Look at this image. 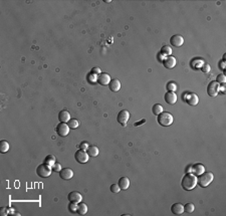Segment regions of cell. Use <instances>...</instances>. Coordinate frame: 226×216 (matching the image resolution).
Segmentation results:
<instances>
[{"mask_svg": "<svg viewBox=\"0 0 226 216\" xmlns=\"http://www.w3.org/2000/svg\"><path fill=\"white\" fill-rule=\"evenodd\" d=\"M59 177L62 180H70L74 177V171L70 168L61 169V171L59 172Z\"/></svg>", "mask_w": 226, "mask_h": 216, "instance_id": "obj_12", "label": "cell"}, {"mask_svg": "<svg viewBox=\"0 0 226 216\" xmlns=\"http://www.w3.org/2000/svg\"><path fill=\"white\" fill-rule=\"evenodd\" d=\"M119 186L122 190H127L130 187V179L127 177H122L119 180Z\"/></svg>", "mask_w": 226, "mask_h": 216, "instance_id": "obj_20", "label": "cell"}, {"mask_svg": "<svg viewBox=\"0 0 226 216\" xmlns=\"http://www.w3.org/2000/svg\"><path fill=\"white\" fill-rule=\"evenodd\" d=\"M77 212L80 215H84L87 212V205L84 202H80L77 203Z\"/></svg>", "mask_w": 226, "mask_h": 216, "instance_id": "obj_21", "label": "cell"}, {"mask_svg": "<svg viewBox=\"0 0 226 216\" xmlns=\"http://www.w3.org/2000/svg\"><path fill=\"white\" fill-rule=\"evenodd\" d=\"M109 87H110V90H111L112 92L117 93L121 89V81L119 80H117V79L112 80L111 81H110V83H109Z\"/></svg>", "mask_w": 226, "mask_h": 216, "instance_id": "obj_18", "label": "cell"}, {"mask_svg": "<svg viewBox=\"0 0 226 216\" xmlns=\"http://www.w3.org/2000/svg\"><path fill=\"white\" fill-rule=\"evenodd\" d=\"M90 73L93 74H96V76H99L100 74H102V71H100V68L99 67H93V68Z\"/></svg>", "mask_w": 226, "mask_h": 216, "instance_id": "obj_37", "label": "cell"}, {"mask_svg": "<svg viewBox=\"0 0 226 216\" xmlns=\"http://www.w3.org/2000/svg\"><path fill=\"white\" fill-rule=\"evenodd\" d=\"M9 143L7 142V141L3 140L1 141V143H0V152L1 153H6L9 150Z\"/></svg>", "mask_w": 226, "mask_h": 216, "instance_id": "obj_26", "label": "cell"}, {"mask_svg": "<svg viewBox=\"0 0 226 216\" xmlns=\"http://www.w3.org/2000/svg\"><path fill=\"white\" fill-rule=\"evenodd\" d=\"M220 92H221L222 93H225V84H224V83H221V84H220Z\"/></svg>", "mask_w": 226, "mask_h": 216, "instance_id": "obj_40", "label": "cell"}, {"mask_svg": "<svg viewBox=\"0 0 226 216\" xmlns=\"http://www.w3.org/2000/svg\"><path fill=\"white\" fill-rule=\"evenodd\" d=\"M172 52L173 51H172V47L170 45H164V46H162L160 54H163L166 57V56H170L172 54Z\"/></svg>", "mask_w": 226, "mask_h": 216, "instance_id": "obj_23", "label": "cell"}, {"mask_svg": "<svg viewBox=\"0 0 226 216\" xmlns=\"http://www.w3.org/2000/svg\"><path fill=\"white\" fill-rule=\"evenodd\" d=\"M200 68H201V70H202L203 73L207 74V73H209L210 70H211V67H210L209 64H207V62H204V64H202V67H201Z\"/></svg>", "mask_w": 226, "mask_h": 216, "instance_id": "obj_31", "label": "cell"}, {"mask_svg": "<svg viewBox=\"0 0 226 216\" xmlns=\"http://www.w3.org/2000/svg\"><path fill=\"white\" fill-rule=\"evenodd\" d=\"M111 191L113 193H119L121 191L120 186H119V184H113L111 186Z\"/></svg>", "mask_w": 226, "mask_h": 216, "instance_id": "obj_34", "label": "cell"}, {"mask_svg": "<svg viewBox=\"0 0 226 216\" xmlns=\"http://www.w3.org/2000/svg\"><path fill=\"white\" fill-rule=\"evenodd\" d=\"M187 173H192V165H189L186 169V174Z\"/></svg>", "mask_w": 226, "mask_h": 216, "instance_id": "obj_39", "label": "cell"}, {"mask_svg": "<svg viewBox=\"0 0 226 216\" xmlns=\"http://www.w3.org/2000/svg\"><path fill=\"white\" fill-rule=\"evenodd\" d=\"M177 89H178V87H177V83H174V81H169V83H167V90H168V92H176L177 90Z\"/></svg>", "mask_w": 226, "mask_h": 216, "instance_id": "obj_28", "label": "cell"}, {"mask_svg": "<svg viewBox=\"0 0 226 216\" xmlns=\"http://www.w3.org/2000/svg\"><path fill=\"white\" fill-rule=\"evenodd\" d=\"M51 171H52L51 166L46 165L45 163L38 165V167L36 168V173H37V175H38L39 177H42V178H47V177H49L50 174H51Z\"/></svg>", "mask_w": 226, "mask_h": 216, "instance_id": "obj_4", "label": "cell"}, {"mask_svg": "<svg viewBox=\"0 0 226 216\" xmlns=\"http://www.w3.org/2000/svg\"><path fill=\"white\" fill-rule=\"evenodd\" d=\"M185 102L187 103L188 105L190 106H196L199 102V98L196 93H187L186 95V99H185Z\"/></svg>", "mask_w": 226, "mask_h": 216, "instance_id": "obj_13", "label": "cell"}, {"mask_svg": "<svg viewBox=\"0 0 226 216\" xmlns=\"http://www.w3.org/2000/svg\"><path fill=\"white\" fill-rule=\"evenodd\" d=\"M52 170L55 171V172H61V165L59 164V163H55L54 165L52 166Z\"/></svg>", "mask_w": 226, "mask_h": 216, "instance_id": "obj_35", "label": "cell"}, {"mask_svg": "<svg viewBox=\"0 0 226 216\" xmlns=\"http://www.w3.org/2000/svg\"><path fill=\"white\" fill-rule=\"evenodd\" d=\"M157 121H158L159 125H161V126L169 127L173 124L174 118H173V116H172V114H170L169 112H162L161 114L158 115Z\"/></svg>", "mask_w": 226, "mask_h": 216, "instance_id": "obj_3", "label": "cell"}, {"mask_svg": "<svg viewBox=\"0 0 226 216\" xmlns=\"http://www.w3.org/2000/svg\"><path fill=\"white\" fill-rule=\"evenodd\" d=\"M70 128L68 127V125L67 123H59L57 126H56V133H57L58 136L65 137L70 133Z\"/></svg>", "mask_w": 226, "mask_h": 216, "instance_id": "obj_8", "label": "cell"}, {"mask_svg": "<svg viewBox=\"0 0 226 216\" xmlns=\"http://www.w3.org/2000/svg\"><path fill=\"white\" fill-rule=\"evenodd\" d=\"M171 211H172V213L175 215H180L184 212V206L182 205L181 203H175V204L172 205Z\"/></svg>", "mask_w": 226, "mask_h": 216, "instance_id": "obj_19", "label": "cell"}, {"mask_svg": "<svg viewBox=\"0 0 226 216\" xmlns=\"http://www.w3.org/2000/svg\"><path fill=\"white\" fill-rule=\"evenodd\" d=\"M205 172V167H204L203 164L201 163H197V164L192 165V173L195 175V176H199L202 173Z\"/></svg>", "mask_w": 226, "mask_h": 216, "instance_id": "obj_16", "label": "cell"}, {"mask_svg": "<svg viewBox=\"0 0 226 216\" xmlns=\"http://www.w3.org/2000/svg\"><path fill=\"white\" fill-rule=\"evenodd\" d=\"M216 81H217L218 83H226V77H225V74H218Z\"/></svg>", "mask_w": 226, "mask_h": 216, "instance_id": "obj_33", "label": "cell"}, {"mask_svg": "<svg viewBox=\"0 0 226 216\" xmlns=\"http://www.w3.org/2000/svg\"><path fill=\"white\" fill-rule=\"evenodd\" d=\"M89 147H90L89 143L86 142V141H84V142H81V143H80V148L81 150H84V151H87Z\"/></svg>", "mask_w": 226, "mask_h": 216, "instance_id": "obj_36", "label": "cell"}, {"mask_svg": "<svg viewBox=\"0 0 226 216\" xmlns=\"http://www.w3.org/2000/svg\"><path fill=\"white\" fill-rule=\"evenodd\" d=\"M67 125L70 129H77V128L80 126V122H78L77 119H70V120L67 122Z\"/></svg>", "mask_w": 226, "mask_h": 216, "instance_id": "obj_27", "label": "cell"}, {"mask_svg": "<svg viewBox=\"0 0 226 216\" xmlns=\"http://www.w3.org/2000/svg\"><path fill=\"white\" fill-rule=\"evenodd\" d=\"M77 209V203L74 202H70V205H68V210H70V213H75Z\"/></svg>", "mask_w": 226, "mask_h": 216, "instance_id": "obj_30", "label": "cell"}, {"mask_svg": "<svg viewBox=\"0 0 226 216\" xmlns=\"http://www.w3.org/2000/svg\"><path fill=\"white\" fill-rule=\"evenodd\" d=\"M129 119H130V113H129V111H127V110H122L118 114V117H117L118 123L121 124L123 127H126Z\"/></svg>", "mask_w": 226, "mask_h": 216, "instance_id": "obj_7", "label": "cell"}, {"mask_svg": "<svg viewBox=\"0 0 226 216\" xmlns=\"http://www.w3.org/2000/svg\"><path fill=\"white\" fill-rule=\"evenodd\" d=\"M194 210H195V206H194L193 203H187L184 206V211H186V213H192Z\"/></svg>", "mask_w": 226, "mask_h": 216, "instance_id": "obj_29", "label": "cell"}, {"mask_svg": "<svg viewBox=\"0 0 226 216\" xmlns=\"http://www.w3.org/2000/svg\"><path fill=\"white\" fill-rule=\"evenodd\" d=\"M181 185L184 190H193L197 185V176H195L193 173H187L182 179Z\"/></svg>", "mask_w": 226, "mask_h": 216, "instance_id": "obj_1", "label": "cell"}, {"mask_svg": "<svg viewBox=\"0 0 226 216\" xmlns=\"http://www.w3.org/2000/svg\"><path fill=\"white\" fill-rule=\"evenodd\" d=\"M218 93H220V83H218L216 80L210 81L207 87V93L210 97H216Z\"/></svg>", "mask_w": 226, "mask_h": 216, "instance_id": "obj_5", "label": "cell"}, {"mask_svg": "<svg viewBox=\"0 0 226 216\" xmlns=\"http://www.w3.org/2000/svg\"><path fill=\"white\" fill-rule=\"evenodd\" d=\"M142 123H145V120H142V121H141L140 122V123H135V126H140V124H142Z\"/></svg>", "mask_w": 226, "mask_h": 216, "instance_id": "obj_41", "label": "cell"}, {"mask_svg": "<svg viewBox=\"0 0 226 216\" xmlns=\"http://www.w3.org/2000/svg\"><path fill=\"white\" fill-rule=\"evenodd\" d=\"M97 77H98V76H96V74H93L92 73L87 74V80H89L90 83H97Z\"/></svg>", "mask_w": 226, "mask_h": 216, "instance_id": "obj_32", "label": "cell"}, {"mask_svg": "<svg viewBox=\"0 0 226 216\" xmlns=\"http://www.w3.org/2000/svg\"><path fill=\"white\" fill-rule=\"evenodd\" d=\"M177 95H176V93L174 92H168L165 93L164 96V100L165 102L167 103L168 105H174L176 104V102H177Z\"/></svg>", "mask_w": 226, "mask_h": 216, "instance_id": "obj_14", "label": "cell"}, {"mask_svg": "<svg viewBox=\"0 0 226 216\" xmlns=\"http://www.w3.org/2000/svg\"><path fill=\"white\" fill-rule=\"evenodd\" d=\"M213 179H214V176L211 172H204L197 177V184L202 188H206L212 182Z\"/></svg>", "mask_w": 226, "mask_h": 216, "instance_id": "obj_2", "label": "cell"}, {"mask_svg": "<svg viewBox=\"0 0 226 216\" xmlns=\"http://www.w3.org/2000/svg\"><path fill=\"white\" fill-rule=\"evenodd\" d=\"M152 112H153V114L155 116H158V115L161 114L162 112H164V108H163L160 104H156V105L153 106Z\"/></svg>", "mask_w": 226, "mask_h": 216, "instance_id": "obj_24", "label": "cell"}, {"mask_svg": "<svg viewBox=\"0 0 226 216\" xmlns=\"http://www.w3.org/2000/svg\"><path fill=\"white\" fill-rule=\"evenodd\" d=\"M218 65H219V67H220V70H225V61H220Z\"/></svg>", "mask_w": 226, "mask_h": 216, "instance_id": "obj_38", "label": "cell"}, {"mask_svg": "<svg viewBox=\"0 0 226 216\" xmlns=\"http://www.w3.org/2000/svg\"><path fill=\"white\" fill-rule=\"evenodd\" d=\"M89 158H90L89 154H87V152L84 151V150L80 149L74 153V159L80 163V164H84V163H87L89 161Z\"/></svg>", "mask_w": 226, "mask_h": 216, "instance_id": "obj_6", "label": "cell"}, {"mask_svg": "<svg viewBox=\"0 0 226 216\" xmlns=\"http://www.w3.org/2000/svg\"><path fill=\"white\" fill-rule=\"evenodd\" d=\"M58 120L61 123H67L70 120V114L67 110H62L58 114Z\"/></svg>", "mask_w": 226, "mask_h": 216, "instance_id": "obj_17", "label": "cell"}, {"mask_svg": "<svg viewBox=\"0 0 226 216\" xmlns=\"http://www.w3.org/2000/svg\"><path fill=\"white\" fill-rule=\"evenodd\" d=\"M163 62V65L168 68V70H171V68H174L176 64H177V61H176V58L174 57V56H166V57L164 58V61H162Z\"/></svg>", "mask_w": 226, "mask_h": 216, "instance_id": "obj_10", "label": "cell"}, {"mask_svg": "<svg viewBox=\"0 0 226 216\" xmlns=\"http://www.w3.org/2000/svg\"><path fill=\"white\" fill-rule=\"evenodd\" d=\"M44 163L46 165H49V166H51V167H52V166L56 163V159H55V157L53 155H48V156H46V157H45Z\"/></svg>", "mask_w": 226, "mask_h": 216, "instance_id": "obj_25", "label": "cell"}, {"mask_svg": "<svg viewBox=\"0 0 226 216\" xmlns=\"http://www.w3.org/2000/svg\"><path fill=\"white\" fill-rule=\"evenodd\" d=\"M87 154H89L90 157H97L99 155V148L97 146H90L87 150Z\"/></svg>", "mask_w": 226, "mask_h": 216, "instance_id": "obj_22", "label": "cell"}, {"mask_svg": "<svg viewBox=\"0 0 226 216\" xmlns=\"http://www.w3.org/2000/svg\"><path fill=\"white\" fill-rule=\"evenodd\" d=\"M170 43H171V45L175 46V47H179V46H182V45H183V43H184L183 36L180 35V34H175V35L171 36Z\"/></svg>", "mask_w": 226, "mask_h": 216, "instance_id": "obj_11", "label": "cell"}, {"mask_svg": "<svg viewBox=\"0 0 226 216\" xmlns=\"http://www.w3.org/2000/svg\"><path fill=\"white\" fill-rule=\"evenodd\" d=\"M67 198L70 202L80 203L81 202V200H83V195H81L80 192H77V191H71V192L68 194Z\"/></svg>", "mask_w": 226, "mask_h": 216, "instance_id": "obj_15", "label": "cell"}, {"mask_svg": "<svg viewBox=\"0 0 226 216\" xmlns=\"http://www.w3.org/2000/svg\"><path fill=\"white\" fill-rule=\"evenodd\" d=\"M111 77H110L109 74H100L98 77H97V83L100 86H109L110 81H111Z\"/></svg>", "mask_w": 226, "mask_h": 216, "instance_id": "obj_9", "label": "cell"}]
</instances>
